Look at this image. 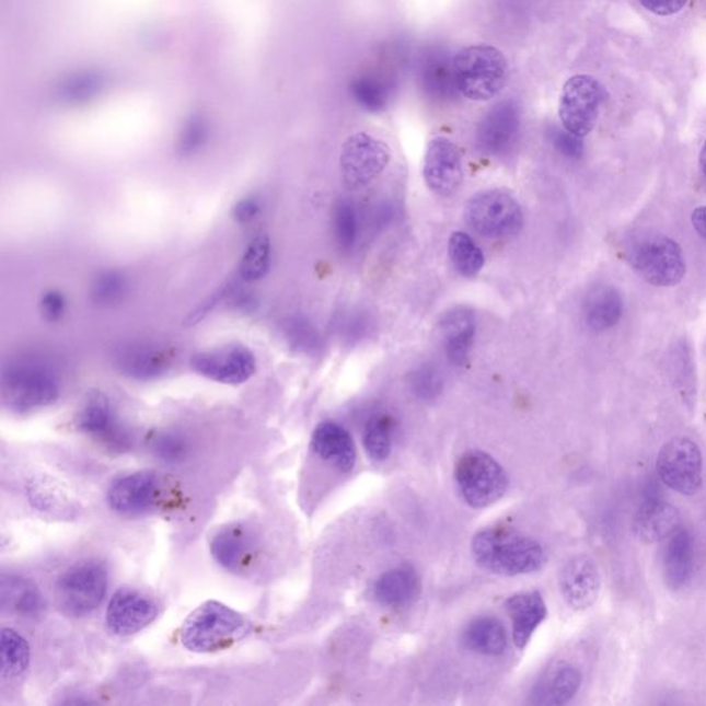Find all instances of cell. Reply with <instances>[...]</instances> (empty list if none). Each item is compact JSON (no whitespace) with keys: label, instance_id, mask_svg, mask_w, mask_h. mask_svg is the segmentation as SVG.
Returning <instances> with one entry per match:
<instances>
[{"label":"cell","instance_id":"9","mask_svg":"<svg viewBox=\"0 0 706 706\" xmlns=\"http://www.w3.org/2000/svg\"><path fill=\"white\" fill-rule=\"evenodd\" d=\"M606 99V90L593 77L570 78L560 94L559 118L563 129L581 138L588 136L597 126Z\"/></svg>","mask_w":706,"mask_h":706},{"label":"cell","instance_id":"42","mask_svg":"<svg viewBox=\"0 0 706 706\" xmlns=\"http://www.w3.org/2000/svg\"><path fill=\"white\" fill-rule=\"evenodd\" d=\"M40 311L46 321L57 322L61 320L66 311V300L58 291H47L40 300Z\"/></svg>","mask_w":706,"mask_h":706},{"label":"cell","instance_id":"13","mask_svg":"<svg viewBox=\"0 0 706 706\" xmlns=\"http://www.w3.org/2000/svg\"><path fill=\"white\" fill-rule=\"evenodd\" d=\"M522 111L518 101L504 100L483 116L476 129V147L488 157H501L518 140Z\"/></svg>","mask_w":706,"mask_h":706},{"label":"cell","instance_id":"41","mask_svg":"<svg viewBox=\"0 0 706 706\" xmlns=\"http://www.w3.org/2000/svg\"><path fill=\"white\" fill-rule=\"evenodd\" d=\"M556 150L570 159H578L582 157L583 144L581 137L572 135V132L567 131L566 129L554 131L552 136Z\"/></svg>","mask_w":706,"mask_h":706},{"label":"cell","instance_id":"21","mask_svg":"<svg viewBox=\"0 0 706 706\" xmlns=\"http://www.w3.org/2000/svg\"><path fill=\"white\" fill-rule=\"evenodd\" d=\"M312 448L322 460L342 472H350L357 463V448L347 429L336 423H322L312 437Z\"/></svg>","mask_w":706,"mask_h":706},{"label":"cell","instance_id":"32","mask_svg":"<svg viewBox=\"0 0 706 706\" xmlns=\"http://www.w3.org/2000/svg\"><path fill=\"white\" fill-rule=\"evenodd\" d=\"M3 607L26 617L36 615L44 609V599L34 583L21 578H10L3 581L2 587Z\"/></svg>","mask_w":706,"mask_h":706},{"label":"cell","instance_id":"28","mask_svg":"<svg viewBox=\"0 0 706 706\" xmlns=\"http://www.w3.org/2000/svg\"><path fill=\"white\" fill-rule=\"evenodd\" d=\"M419 82L424 92L433 100H448L459 93L454 81L453 58L450 60L440 50L429 53L419 66Z\"/></svg>","mask_w":706,"mask_h":706},{"label":"cell","instance_id":"6","mask_svg":"<svg viewBox=\"0 0 706 706\" xmlns=\"http://www.w3.org/2000/svg\"><path fill=\"white\" fill-rule=\"evenodd\" d=\"M466 225L487 239L518 235L523 228V211L507 190L488 189L472 196L464 210Z\"/></svg>","mask_w":706,"mask_h":706},{"label":"cell","instance_id":"40","mask_svg":"<svg viewBox=\"0 0 706 706\" xmlns=\"http://www.w3.org/2000/svg\"><path fill=\"white\" fill-rule=\"evenodd\" d=\"M412 387L414 394L423 400H429L442 390V379L435 369L423 368L413 374Z\"/></svg>","mask_w":706,"mask_h":706},{"label":"cell","instance_id":"37","mask_svg":"<svg viewBox=\"0 0 706 706\" xmlns=\"http://www.w3.org/2000/svg\"><path fill=\"white\" fill-rule=\"evenodd\" d=\"M334 236L344 251L355 246L358 239V215L350 201H338L333 213Z\"/></svg>","mask_w":706,"mask_h":706},{"label":"cell","instance_id":"11","mask_svg":"<svg viewBox=\"0 0 706 706\" xmlns=\"http://www.w3.org/2000/svg\"><path fill=\"white\" fill-rule=\"evenodd\" d=\"M657 471L669 488L694 496L703 486V455L697 443L688 438L669 440L660 450Z\"/></svg>","mask_w":706,"mask_h":706},{"label":"cell","instance_id":"45","mask_svg":"<svg viewBox=\"0 0 706 706\" xmlns=\"http://www.w3.org/2000/svg\"><path fill=\"white\" fill-rule=\"evenodd\" d=\"M290 337L294 339L301 348H313L316 345V333L310 325L302 322H293L290 325Z\"/></svg>","mask_w":706,"mask_h":706},{"label":"cell","instance_id":"8","mask_svg":"<svg viewBox=\"0 0 706 706\" xmlns=\"http://www.w3.org/2000/svg\"><path fill=\"white\" fill-rule=\"evenodd\" d=\"M58 382L38 364H18L3 375V403L15 413H30L58 400Z\"/></svg>","mask_w":706,"mask_h":706},{"label":"cell","instance_id":"19","mask_svg":"<svg viewBox=\"0 0 706 706\" xmlns=\"http://www.w3.org/2000/svg\"><path fill=\"white\" fill-rule=\"evenodd\" d=\"M445 355L451 363L461 366L468 360L476 333L475 313L466 306H455L439 323Z\"/></svg>","mask_w":706,"mask_h":706},{"label":"cell","instance_id":"16","mask_svg":"<svg viewBox=\"0 0 706 706\" xmlns=\"http://www.w3.org/2000/svg\"><path fill=\"white\" fill-rule=\"evenodd\" d=\"M159 610L151 598L135 589H119L107 609V625L113 634L131 636L157 620Z\"/></svg>","mask_w":706,"mask_h":706},{"label":"cell","instance_id":"38","mask_svg":"<svg viewBox=\"0 0 706 706\" xmlns=\"http://www.w3.org/2000/svg\"><path fill=\"white\" fill-rule=\"evenodd\" d=\"M127 290L125 276L119 273H105L95 279L92 300L101 306H109L121 300Z\"/></svg>","mask_w":706,"mask_h":706},{"label":"cell","instance_id":"18","mask_svg":"<svg viewBox=\"0 0 706 706\" xmlns=\"http://www.w3.org/2000/svg\"><path fill=\"white\" fill-rule=\"evenodd\" d=\"M211 555L225 570L241 575L254 563L257 541L251 530L241 524L220 530L211 541Z\"/></svg>","mask_w":706,"mask_h":706},{"label":"cell","instance_id":"20","mask_svg":"<svg viewBox=\"0 0 706 706\" xmlns=\"http://www.w3.org/2000/svg\"><path fill=\"white\" fill-rule=\"evenodd\" d=\"M77 427L79 431L107 443L111 449L121 451L129 443L126 433L116 426L107 397L101 394L90 396L84 403L82 410L78 413Z\"/></svg>","mask_w":706,"mask_h":706},{"label":"cell","instance_id":"4","mask_svg":"<svg viewBox=\"0 0 706 706\" xmlns=\"http://www.w3.org/2000/svg\"><path fill=\"white\" fill-rule=\"evenodd\" d=\"M628 263L641 279L656 288H673L686 275L682 247L666 235H649L632 243Z\"/></svg>","mask_w":706,"mask_h":706},{"label":"cell","instance_id":"47","mask_svg":"<svg viewBox=\"0 0 706 706\" xmlns=\"http://www.w3.org/2000/svg\"><path fill=\"white\" fill-rule=\"evenodd\" d=\"M699 169L706 180V140L704 142L703 150L699 152Z\"/></svg>","mask_w":706,"mask_h":706},{"label":"cell","instance_id":"39","mask_svg":"<svg viewBox=\"0 0 706 706\" xmlns=\"http://www.w3.org/2000/svg\"><path fill=\"white\" fill-rule=\"evenodd\" d=\"M150 449L157 459L169 464L180 463L188 454L187 440L172 432L157 433L150 440Z\"/></svg>","mask_w":706,"mask_h":706},{"label":"cell","instance_id":"44","mask_svg":"<svg viewBox=\"0 0 706 706\" xmlns=\"http://www.w3.org/2000/svg\"><path fill=\"white\" fill-rule=\"evenodd\" d=\"M259 213V201L256 198H244L242 200H239L236 206L233 207V219H235L238 222H242V224H246V222H251Z\"/></svg>","mask_w":706,"mask_h":706},{"label":"cell","instance_id":"22","mask_svg":"<svg viewBox=\"0 0 706 706\" xmlns=\"http://www.w3.org/2000/svg\"><path fill=\"white\" fill-rule=\"evenodd\" d=\"M681 525V514L671 504L660 498H647L634 520L636 535L645 543H658L675 534Z\"/></svg>","mask_w":706,"mask_h":706},{"label":"cell","instance_id":"33","mask_svg":"<svg viewBox=\"0 0 706 706\" xmlns=\"http://www.w3.org/2000/svg\"><path fill=\"white\" fill-rule=\"evenodd\" d=\"M449 257L456 273L472 278L485 267V254L465 232H454L449 241Z\"/></svg>","mask_w":706,"mask_h":706},{"label":"cell","instance_id":"17","mask_svg":"<svg viewBox=\"0 0 706 706\" xmlns=\"http://www.w3.org/2000/svg\"><path fill=\"white\" fill-rule=\"evenodd\" d=\"M559 583L566 603L571 609L586 610L597 602L602 578L592 557L580 555L572 557L563 567Z\"/></svg>","mask_w":706,"mask_h":706},{"label":"cell","instance_id":"1","mask_svg":"<svg viewBox=\"0 0 706 706\" xmlns=\"http://www.w3.org/2000/svg\"><path fill=\"white\" fill-rule=\"evenodd\" d=\"M477 565L500 576H522L541 569L545 552L537 541L507 529H487L472 541Z\"/></svg>","mask_w":706,"mask_h":706},{"label":"cell","instance_id":"2","mask_svg":"<svg viewBox=\"0 0 706 706\" xmlns=\"http://www.w3.org/2000/svg\"><path fill=\"white\" fill-rule=\"evenodd\" d=\"M453 69L456 92L476 103L496 99L509 81L507 58L494 46L463 47L453 56Z\"/></svg>","mask_w":706,"mask_h":706},{"label":"cell","instance_id":"10","mask_svg":"<svg viewBox=\"0 0 706 706\" xmlns=\"http://www.w3.org/2000/svg\"><path fill=\"white\" fill-rule=\"evenodd\" d=\"M391 162V150L369 132H355L345 140L339 166L349 189H362L380 177Z\"/></svg>","mask_w":706,"mask_h":706},{"label":"cell","instance_id":"26","mask_svg":"<svg viewBox=\"0 0 706 706\" xmlns=\"http://www.w3.org/2000/svg\"><path fill=\"white\" fill-rule=\"evenodd\" d=\"M419 577L412 566H401L386 571L374 586L377 602L385 607H403L418 597Z\"/></svg>","mask_w":706,"mask_h":706},{"label":"cell","instance_id":"12","mask_svg":"<svg viewBox=\"0 0 706 706\" xmlns=\"http://www.w3.org/2000/svg\"><path fill=\"white\" fill-rule=\"evenodd\" d=\"M163 482L152 471H140L116 479L111 485L107 500L113 511L125 517L150 512L161 502Z\"/></svg>","mask_w":706,"mask_h":706},{"label":"cell","instance_id":"30","mask_svg":"<svg viewBox=\"0 0 706 706\" xmlns=\"http://www.w3.org/2000/svg\"><path fill=\"white\" fill-rule=\"evenodd\" d=\"M463 639L470 650L483 656H501L508 646L506 628L493 617L472 621L464 630Z\"/></svg>","mask_w":706,"mask_h":706},{"label":"cell","instance_id":"24","mask_svg":"<svg viewBox=\"0 0 706 706\" xmlns=\"http://www.w3.org/2000/svg\"><path fill=\"white\" fill-rule=\"evenodd\" d=\"M582 683L581 672L570 663L552 667L535 684L532 703L537 705H565L575 697Z\"/></svg>","mask_w":706,"mask_h":706},{"label":"cell","instance_id":"14","mask_svg":"<svg viewBox=\"0 0 706 706\" xmlns=\"http://www.w3.org/2000/svg\"><path fill=\"white\" fill-rule=\"evenodd\" d=\"M193 368L207 380L239 385L256 373V358L247 348L231 345L195 355Z\"/></svg>","mask_w":706,"mask_h":706},{"label":"cell","instance_id":"27","mask_svg":"<svg viewBox=\"0 0 706 706\" xmlns=\"http://www.w3.org/2000/svg\"><path fill=\"white\" fill-rule=\"evenodd\" d=\"M694 571V540L687 530L672 535L663 557V577L669 588L681 589L692 580Z\"/></svg>","mask_w":706,"mask_h":706},{"label":"cell","instance_id":"34","mask_svg":"<svg viewBox=\"0 0 706 706\" xmlns=\"http://www.w3.org/2000/svg\"><path fill=\"white\" fill-rule=\"evenodd\" d=\"M394 419L386 414H377L364 428L363 444L371 460L382 463L391 454Z\"/></svg>","mask_w":706,"mask_h":706},{"label":"cell","instance_id":"46","mask_svg":"<svg viewBox=\"0 0 706 706\" xmlns=\"http://www.w3.org/2000/svg\"><path fill=\"white\" fill-rule=\"evenodd\" d=\"M692 222L694 230L699 233L706 241V206L697 207L693 211Z\"/></svg>","mask_w":706,"mask_h":706},{"label":"cell","instance_id":"31","mask_svg":"<svg viewBox=\"0 0 706 706\" xmlns=\"http://www.w3.org/2000/svg\"><path fill=\"white\" fill-rule=\"evenodd\" d=\"M350 93L358 105L368 113H382L390 104L392 84L385 78L364 73L350 83Z\"/></svg>","mask_w":706,"mask_h":706},{"label":"cell","instance_id":"5","mask_svg":"<svg viewBox=\"0 0 706 706\" xmlns=\"http://www.w3.org/2000/svg\"><path fill=\"white\" fill-rule=\"evenodd\" d=\"M455 482L470 507L487 508L501 500L508 488L507 472L485 451H466L455 465Z\"/></svg>","mask_w":706,"mask_h":706},{"label":"cell","instance_id":"7","mask_svg":"<svg viewBox=\"0 0 706 706\" xmlns=\"http://www.w3.org/2000/svg\"><path fill=\"white\" fill-rule=\"evenodd\" d=\"M56 589L61 607L73 617H83L103 603L108 589L107 567L94 560L78 563L63 572Z\"/></svg>","mask_w":706,"mask_h":706},{"label":"cell","instance_id":"35","mask_svg":"<svg viewBox=\"0 0 706 706\" xmlns=\"http://www.w3.org/2000/svg\"><path fill=\"white\" fill-rule=\"evenodd\" d=\"M30 663V647L14 629L2 630V676L14 679L23 675Z\"/></svg>","mask_w":706,"mask_h":706},{"label":"cell","instance_id":"43","mask_svg":"<svg viewBox=\"0 0 706 706\" xmlns=\"http://www.w3.org/2000/svg\"><path fill=\"white\" fill-rule=\"evenodd\" d=\"M641 7L657 15H672L681 12L688 0H639Z\"/></svg>","mask_w":706,"mask_h":706},{"label":"cell","instance_id":"3","mask_svg":"<svg viewBox=\"0 0 706 706\" xmlns=\"http://www.w3.org/2000/svg\"><path fill=\"white\" fill-rule=\"evenodd\" d=\"M253 630L251 621L225 604L206 602L185 621L182 641L195 652H216L243 640Z\"/></svg>","mask_w":706,"mask_h":706},{"label":"cell","instance_id":"15","mask_svg":"<svg viewBox=\"0 0 706 706\" xmlns=\"http://www.w3.org/2000/svg\"><path fill=\"white\" fill-rule=\"evenodd\" d=\"M423 174L433 194L453 195L464 180L463 153L460 148L449 138H433L427 147Z\"/></svg>","mask_w":706,"mask_h":706},{"label":"cell","instance_id":"25","mask_svg":"<svg viewBox=\"0 0 706 706\" xmlns=\"http://www.w3.org/2000/svg\"><path fill=\"white\" fill-rule=\"evenodd\" d=\"M623 313V296L613 286H597L589 291L583 302V320L593 332H604L617 326Z\"/></svg>","mask_w":706,"mask_h":706},{"label":"cell","instance_id":"36","mask_svg":"<svg viewBox=\"0 0 706 706\" xmlns=\"http://www.w3.org/2000/svg\"><path fill=\"white\" fill-rule=\"evenodd\" d=\"M270 267V242L267 235H258L244 252L239 274L246 281H257L268 274Z\"/></svg>","mask_w":706,"mask_h":706},{"label":"cell","instance_id":"29","mask_svg":"<svg viewBox=\"0 0 706 706\" xmlns=\"http://www.w3.org/2000/svg\"><path fill=\"white\" fill-rule=\"evenodd\" d=\"M118 360L119 368L126 375L147 381L166 373L173 357L163 348L136 347L125 350Z\"/></svg>","mask_w":706,"mask_h":706},{"label":"cell","instance_id":"23","mask_svg":"<svg viewBox=\"0 0 706 706\" xmlns=\"http://www.w3.org/2000/svg\"><path fill=\"white\" fill-rule=\"evenodd\" d=\"M506 607L512 620L514 645L524 649L548 614L544 599L539 592L517 593L507 600Z\"/></svg>","mask_w":706,"mask_h":706}]
</instances>
